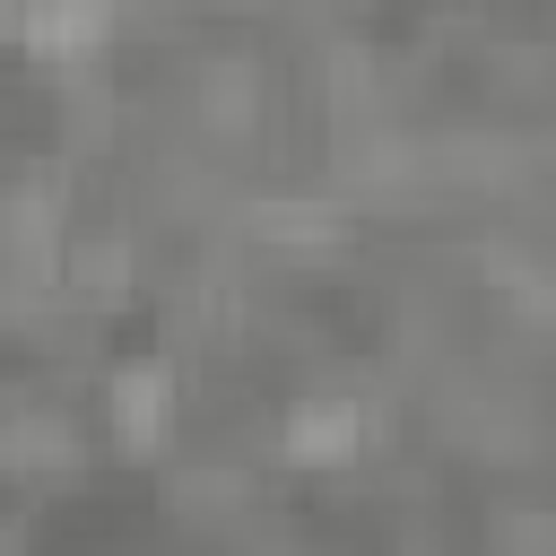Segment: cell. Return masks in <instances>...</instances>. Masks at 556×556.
Returning a JSON list of instances; mask_svg holds the SVG:
<instances>
[{"instance_id":"3957f363","label":"cell","mask_w":556,"mask_h":556,"mask_svg":"<svg viewBox=\"0 0 556 556\" xmlns=\"http://www.w3.org/2000/svg\"><path fill=\"white\" fill-rule=\"evenodd\" d=\"M165 400H174L165 365H122V374H113V434H122L130 452H148V443L165 434Z\"/></svg>"},{"instance_id":"7a4b0ae2","label":"cell","mask_w":556,"mask_h":556,"mask_svg":"<svg viewBox=\"0 0 556 556\" xmlns=\"http://www.w3.org/2000/svg\"><path fill=\"white\" fill-rule=\"evenodd\" d=\"M356 443H365V408L356 400H295L287 426H278V452L295 469H339Z\"/></svg>"},{"instance_id":"6da1fadb","label":"cell","mask_w":556,"mask_h":556,"mask_svg":"<svg viewBox=\"0 0 556 556\" xmlns=\"http://www.w3.org/2000/svg\"><path fill=\"white\" fill-rule=\"evenodd\" d=\"M104 0H26L17 9V35H26V52L35 61H52V70H87L96 61V43H104Z\"/></svg>"}]
</instances>
